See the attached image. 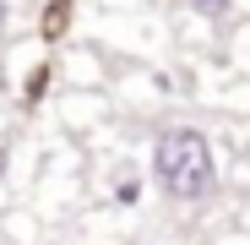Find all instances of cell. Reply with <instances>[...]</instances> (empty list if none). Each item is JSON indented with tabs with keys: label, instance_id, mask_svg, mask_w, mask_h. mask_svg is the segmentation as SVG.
Here are the masks:
<instances>
[{
	"label": "cell",
	"instance_id": "obj_1",
	"mask_svg": "<svg viewBox=\"0 0 250 245\" xmlns=\"http://www.w3.org/2000/svg\"><path fill=\"white\" fill-rule=\"evenodd\" d=\"M152 185L174 201V207H196V201L218 196V153L196 126H163L152 136Z\"/></svg>",
	"mask_w": 250,
	"mask_h": 245
},
{
	"label": "cell",
	"instance_id": "obj_2",
	"mask_svg": "<svg viewBox=\"0 0 250 245\" xmlns=\"http://www.w3.org/2000/svg\"><path fill=\"white\" fill-rule=\"evenodd\" d=\"M185 11L201 17V22H212V27H223V22L239 17V0H185Z\"/></svg>",
	"mask_w": 250,
	"mask_h": 245
},
{
	"label": "cell",
	"instance_id": "obj_3",
	"mask_svg": "<svg viewBox=\"0 0 250 245\" xmlns=\"http://www.w3.org/2000/svg\"><path fill=\"white\" fill-rule=\"evenodd\" d=\"M136 201H142V175L125 169V175L114 180V207H136Z\"/></svg>",
	"mask_w": 250,
	"mask_h": 245
},
{
	"label": "cell",
	"instance_id": "obj_4",
	"mask_svg": "<svg viewBox=\"0 0 250 245\" xmlns=\"http://www.w3.org/2000/svg\"><path fill=\"white\" fill-rule=\"evenodd\" d=\"M65 17H71V0H55V11H44V38H60Z\"/></svg>",
	"mask_w": 250,
	"mask_h": 245
},
{
	"label": "cell",
	"instance_id": "obj_5",
	"mask_svg": "<svg viewBox=\"0 0 250 245\" xmlns=\"http://www.w3.org/2000/svg\"><path fill=\"white\" fill-rule=\"evenodd\" d=\"M6 175H11V147L0 142V185H6Z\"/></svg>",
	"mask_w": 250,
	"mask_h": 245
},
{
	"label": "cell",
	"instance_id": "obj_6",
	"mask_svg": "<svg viewBox=\"0 0 250 245\" xmlns=\"http://www.w3.org/2000/svg\"><path fill=\"white\" fill-rule=\"evenodd\" d=\"M11 27V0H0V33Z\"/></svg>",
	"mask_w": 250,
	"mask_h": 245
}]
</instances>
